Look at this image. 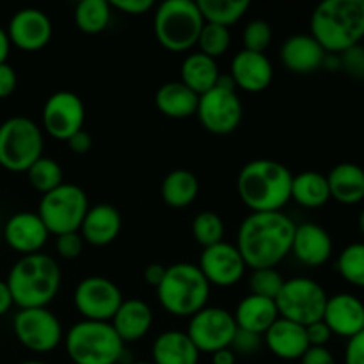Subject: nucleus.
Wrapping results in <instances>:
<instances>
[{"label": "nucleus", "instance_id": "1", "mask_svg": "<svg viewBox=\"0 0 364 364\" xmlns=\"http://www.w3.org/2000/svg\"><path fill=\"white\" fill-rule=\"evenodd\" d=\"M295 228L283 212H252L242 220L235 245L249 269H276L291 252Z\"/></svg>", "mask_w": 364, "mask_h": 364}, {"label": "nucleus", "instance_id": "2", "mask_svg": "<svg viewBox=\"0 0 364 364\" xmlns=\"http://www.w3.org/2000/svg\"><path fill=\"white\" fill-rule=\"evenodd\" d=\"M294 174L277 160L256 159L237 176V192L251 212H283L291 201Z\"/></svg>", "mask_w": 364, "mask_h": 364}, {"label": "nucleus", "instance_id": "3", "mask_svg": "<svg viewBox=\"0 0 364 364\" xmlns=\"http://www.w3.org/2000/svg\"><path fill=\"white\" fill-rule=\"evenodd\" d=\"M309 34L326 53L340 55L364 39V0H326L315 7Z\"/></svg>", "mask_w": 364, "mask_h": 364}, {"label": "nucleus", "instance_id": "4", "mask_svg": "<svg viewBox=\"0 0 364 364\" xmlns=\"http://www.w3.org/2000/svg\"><path fill=\"white\" fill-rule=\"evenodd\" d=\"M60 267L45 252L21 256L7 274L13 302L20 309L46 308L60 290Z\"/></svg>", "mask_w": 364, "mask_h": 364}, {"label": "nucleus", "instance_id": "5", "mask_svg": "<svg viewBox=\"0 0 364 364\" xmlns=\"http://www.w3.org/2000/svg\"><path fill=\"white\" fill-rule=\"evenodd\" d=\"M156 297L169 315L191 318L206 308L210 283L194 263H174L166 269V276L156 288Z\"/></svg>", "mask_w": 364, "mask_h": 364}, {"label": "nucleus", "instance_id": "6", "mask_svg": "<svg viewBox=\"0 0 364 364\" xmlns=\"http://www.w3.org/2000/svg\"><path fill=\"white\" fill-rule=\"evenodd\" d=\"M68 358L73 364H119L124 343L109 322L80 320L64 336Z\"/></svg>", "mask_w": 364, "mask_h": 364}, {"label": "nucleus", "instance_id": "7", "mask_svg": "<svg viewBox=\"0 0 364 364\" xmlns=\"http://www.w3.org/2000/svg\"><path fill=\"white\" fill-rule=\"evenodd\" d=\"M203 25L205 20L194 0H166L153 16L156 41L174 53L187 52L198 45Z\"/></svg>", "mask_w": 364, "mask_h": 364}, {"label": "nucleus", "instance_id": "8", "mask_svg": "<svg viewBox=\"0 0 364 364\" xmlns=\"http://www.w3.org/2000/svg\"><path fill=\"white\" fill-rule=\"evenodd\" d=\"M45 139L36 121L13 116L0 124V166L11 173H27L43 156Z\"/></svg>", "mask_w": 364, "mask_h": 364}, {"label": "nucleus", "instance_id": "9", "mask_svg": "<svg viewBox=\"0 0 364 364\" xmlns=\"http://www.w3.org/2000/svg\"><path fill=\"white\" fill-rule=\"evenodd\" d=\"M196 116L201 127L213 135H230L240 127L244 105L230 75H220L215 87L199 96Z\"/></svg>", "mask_w": 364, "mask_h": 364}, {"label": "nucleus", "instance_id": "10", "mask_svg": "<svg viewBox=\"0 0 364 364\" xmlns=\"http://www.w3.org/2000/svg\"><path fill=\"white\" fill-rule=\"evenodd\" d=\"M327 299L329 295L318 281L304 276L291 277L284 279L283 288L276 297L277 313L281 318L308 327L309 323L323 318Z\"/></svg>", "mask_w": 364, "mask_h": 364}, {"label": "nucleus", "instance_id": "11", "mask_svg": "<svg viewBox=\"0 0 364 364\" xmlns=\"http://www.w3.org/2000/svg\"><path fill=\"white\" fill-rule=\"evenodd\" d=\"M89 210L87 194L75 183H63L39 201L38 215L50 235L73 233L82 226Z\"/></svg>", "mask_w": 364, "mask_h": 364}, {"label": "nucleus", "instance_id": "12", "mask_svg": "<svg viewBox=\"0 0 364 364\" xmlns=\"http://www.w3.org/2000/svg\"><path fill=\"white\" fill-rule=\"evenodd\" d=\"M13 331L21 347L36 354H48L64 341L63 323L48 308L20 309L13 318Z\"/></svg>", "mask_w": 364, "mask_h": 364}, {"label": "nucleus", "instance_id": "13", "mask_svg": "<svg viewBox=\"0 0 364 364\" xmlns=\"http://www.w3.org/2000/svg\"><path fill=\"white\" fill-rule=\"evenodd\" d=\"M123 294L114 281L103 276H89L77 284L73 304L82 320L109 322L123 304Z\"/></svg>", "mask_w": 364, "mask_h": 364}, {"label": "nucleus", "instance_id": "14", "mask_svg": "<svg viewBox=\"0 0 364 364\" xmlns=\"http://www.w3.org/2000/svg\"><path fill=\"white\" fill-rule=\"evenodd\" d=\"M237 329L233 313L219 306H206L191 316L187 334L201 354H213L230 347Z\"/></svg>", "mask_w": 364, "mask_h": 364}, {"label": "nucleus", "instance_id": "15", "mask_svg": "<svg viewBox=\"0 0 364 364\" xmlns=\"http://www.w3.org/2000/svg\"><path fill=\"white\" fill-rule=\"evenodd\" d=\"M43 128L50 137L68 141L71 135L84 130L85 107L78 95L71 91H57L48 96L43 105Z\"/></svg>", "mask_w": 364, "mask_h": 364}, {"label": "nucleus", "instance_id": "16", "mask_svg": "<svg viewBox=\"0 0 364 364\" xmlns=\"http://www.w3.org/2000/svg\"><path fill=\"white\" fill-rule=\"evenodd\" d=\"M198 267L210 287L219 288L235 287L247 270V265H245L237 245L224 240L212 247L203 249Z\"/></svg>", "mask_w": 364, "mask_h": 364}, {"label": "nucleus", "instance_id": "17", "mask_svg": "<svg viewBox=\"0 0 364 364\" xmlns=\"http://www.w3.org/2000/svg\"><path fill=\"white\" fill-rule=\"evenodd\" d=\"M7 36L11 45L23 52H38L45 48L53 34L52 20L48 14L36 7H25L16 11L7 25Z\"/></svg>", "mask_w": 364, "mask_h": 364}, {"label": "nucleus", "instance_id": "18", "mask_svg": "<svg viewBox=\"0 0 364 364\" xmlns=\"http://www.w3.org/2000/svg\"><path fill=\"white\" fill-rule=\"evenodd\" d=\"M48 230L41 217L34 212H18L4 226V240L13 251L28 256L41 252L48 242Z\"/></svg>", "mask_w": 364, "mask_h": 364}, {"label": "nucleus", "instance_id": "19", "mask_svg": "<svg viewBox=\"0 0 364 364\" xmlns=\"http://www.w3.org/2000/svg\"><path fill=\"white\" fill-rule=\"evenodd\" d=\"M230 77L237 89L255 95L269 87L274 78V66L265 53L240 50L231 60Z\"/></svg>", "mask_w": 364, "mask_h": 364}, {"label": "nucleus", "instance_id": "20", "mask_svg": "<svg viewBox=\"0 0 364 364\" xmlns=\"http://www.w3.org/2000/svg\"><path fill=\"white\" fill-rule=\"evenodd\" d=\"M323 322L331 333L347 338L364 331V302L352 294H336L327 299Z\"/></svg>", "mask_w": 364, "mask_h": 364}, {"label": "nucleus", "instance_id": "21", "mask_svg": "<svg viewBox=\"0 0 364 364\" xmlns=\"http://www.w3.org/2000/svg\"><path fill=\"white\" fill-rule=\"evenodd\" d=\"M334 251L329 231L316 223H302L295 228L291 252L306 267H322Z\"/></svg>", "mask_w": 364, "mask_h": 364}, {"label": "nucleus", "instance_id": "22", "mask_svg": "<svg viewBox=\"0 0 364 364\" xmlns=\"http://www.w3.org/2000/svg\"><path fill=\"white\" fill-rule=\"evenodd\" d=\"M326 50L311 34H294L281 45L279 57L283 66L295 75H309L320 70L326 60Z\"/></svg>", "mask_w": 364, "mask_h": 364}, {"label": "nucleus", "instance_id": "23", "mask_svg": "<svg viewBox=\"0 0 364 364\" xmlns=\"http://www.w3.org/2000/svg\"><path fill=\"white\" fill-rule=\"evenodd\" d=\"M121 226H123V219H121L119 210L116 206L102 203V205L89 206L78 233L82 235L85 244L92 247H107L119 237Z\"/></svg>", "mask_w": 364, "mask_h": 364}, {"label": "nucleus", "instance_id": "24", "mask_svg": "<svg viewBox=\"0 0 364 364\" xmlns=\"http://www.w3.org/2000/svg\"><path fill=\"white\" fill-rule=\"evenodd\" d=\"M263 343H267L269 350L283 361H301L309 348L306 327L281 316L263 334Z\"/></svg>", "mask_w": 364, "mask_h": 364}, {"label": "nucleus", "instance_id": "25", "mask_svg": "<svg viewBox=\"0 0 364 364\" xmlns=\"http://www.w3.org/2000/svg\"><path fill=\"white\" fill-rule=\"evenodd\" d=\"M110 326L117 333L123 343H134L142 340L153 327V311L144 301L127 299L119 306Z\"/></svg>", "mask_w": 364, "mask_h": 364}, {"label": "nucleus", "instance_id": "26", "mask_svg": "<svg viewBox=\"0 0 364 364\" xmlns=\"http://www.w3.org/2000/svg\"><path fill=\"white\" fill-rule=\"evenodd\" d=\"M233 316L238 329L263 336L272 327V323L279 318V313H277L276 301L249 294L238 302Z\"/></svg>", "mask_w": 364, "mask_h": 364}, {"label": "nucleus", "instance_id": "27", "mask_svg": "<svg viewBox=\"0 0 364 364\" xmlns=\"http://www.w3.org/2000/svg\"><path fill=\"white\" fill-rule=\"evenodd\" d=\"M331 199L340 205H359L364 199V169L358 164L341 162L327 174Z\"/></svg>", "mask_w": 364, "mask_h": 364}, {"label": "nucleus", "instance_id": "28", "mask_svg": "<svg viewBox=\"0 0 364 364\" xmlns=\"http://www.w3.org/2000/svg\"><path fill=\"white\" fill-rule=\"evenodd\" d=\"M151 358L153 364H199L201 352L187 333L166 331L153 341Z\"/></svg>", "mask_w": 364, "mask_h": 364}, {"label": "nucleus", "instance_id": "29", "mask_svg": "<svg viewBox=\"0 0 364 364\" xmlns=\"http://www.w3.org/2000/svg\"><path fill=\"white\" fill-rule=\"evenodd\" d=\"M220 78L217 60L201 52L188 53L180 66V82L201 96L217 85Z\"/></svg>", "mask_w": 364, "mask_h": 364}, {"label": "nucleus", "instance_id": "30", "mask_svg": "<svg viewBox=\"0 0 364 364\" xmlns=\"http://www.w3.org/2000/svg\"><path fill=\"white\" fill-rule=\"evenodd\" d=\"M156 109L171 119H187L198 110L199 96L194 91L181 84L180 80L166 82L160 85L155 96Z\"/></svg>", "mask_w": 364, "mask_h": 364}, {"label": "nucleus", "instance_id": "31", "mask_svg": "<svg viewBox=\"0 0 364 364\" xmlns=\"http://www.w3.org/2000/svg\"><path fill=\"white\" fill-rule=\"evenodd\" d=\"M291 201L308 210L326 206L331 201L327 176L318 171H302L295 174L291 181Z\"/></svg>", "mask_w": 364, "mask_h": 364}, {"label": "nucleus", "instance_id": "32", "mask_svg": "<svg viewBox=\"0 0 364 364\" xmlns=\"http://www.w3.org/2000/svg\"><path fill=\"white\" fill-rule=\"evenodd\" d=\"M164 203L171 208H187L199 194V180L192 171L174 169L164 178L160 187Z\"/></svg>", "mask_w": 364, "mask_h": 364}, {"label": "nucleus", "instance_id": "33", "mask_svg": "<svg viewBox=\"0 0 364 364\" xmlns=\"http://www.w3.org/2000/svg\"><path fill=\"white\" fill-rule=\"evenodd\" d=\"M75 25L89 36L100 34L112 20V7L107 0H82L75 7Z\"/></svg>", "mask_w": 364, "mask_h": 364}, {"label": "nucleus", "instance_id": "34", "mask_svg": "<svg viewBox=\"0 0 364 364\" xmlns=\"http://www.w3.org/2000/svg\"><path fill=\"white\" fill-rule=\"evenodd\" d=\"M198 7L205 23L230 28L242 20L251 4L247 0H198Z\"/></svg>", "mask_w": 364, "mask_h": 364}, {"label": "nucleus", "instance_id": "35", "mask_svg": "<svg viewBox=\"0 0 364 364\" xmlns=\"http://www.w3.org/2000/svg\"><path fill=\"white\" fill-rule=\"evenodd\" d=\"M28 183L34 191L41 192L43 196L52 192L53 188H57L59 185H63V169H60L59 164L53 159L48 156H41L39 160H36L27 171Z\"/></svg>", "mask_w": 364, "mask_h": 364}, {"label": "nucleus", "instance_id": "36", "mask_svg": "<svg viewBox=\"0 0 364 364\" xmlns=\"http://www.w3.org/2000/svg\"><path fill=\"white\" fill-rule=\"evenodd\" d=\"M336 270L352 287L364 288V244L347 245L336 259Z\"/></svg>", "mask_w": 364, "mask_h": 364}, {"label": "nucleus", "instance_id": "37", "mask_svg": "<svg viewBox=\"0 0 364 364\" xmlns=\"http://www.w3.org/2000/svg\"><path fill=\"white\" fill-rule=\"evenodd\" d=\"M224 231H226V228H224L223 217L215 212H210V210L198 213L192 220V235H194L196 242L203 245V249L223 242Z\"/></svg>", "mask_w": 364, "mask_h": 364}, {"label": "nucleus", "instance_id": "38", "mask_svg": "<svg viewBox=\"0 0 364 364\" xmlns=\"http://www.w3.org/2000/svg\"><path fill=\"white\" fill-rule=\"evenodd\" d=\"M198 46L199 52L212 57V59L224 55L231 46L230 28L220 27V25L205 23L201 28V34H199Z\"/></svg>", "mask_w": 364, "mask_h": 364}, {"label": "nucleus", "instance_id": "39", "mask_svg": "<svg viewBox=\"0 0 364 364\" xmlns=\"http://www.w3.org/2000/svg\"><path fill=\"white\" fill-rule=\"evenodd\" d=\"M283 284H284V277L281 276L276 269L252 270V274L249 276V281H247L249 291H251L252 295L272 299V301H276V297L279 295Z\"/></svg>", "mask_w": 364, "mask_h": 364}, {"label": "nucleus", "instance_id": "40", "mask_svg": "<svg viewBox=\"0 0 364 364\" xmlns=\"http://www.w3.org/2000/svg\"><path fill=\"white\" fill-rule=\"evenodd\" d=\"M242 41H244V50L265 53V50L272 43V27H270L269 21L262 20V18L251 20L245 25Z\"/></svg>", "mask_w": 364, "mask_h": 364}, {"label": "nucleus", "instance_id": "41", "mask_svg": "<svg viewBox=\"0 0 364 364\" xmlns=\"http://www.w3.org/2000/svg\"><path fill=\"white\" fill-rule=\"evenodd\" d=\"M340 70H343L348 77L355 80L364 78V46L355 45L352 48L340 53Z\"/></svg>", "mask_w": 364, "mask_h": 364}, {"label": "nucleus", "instance_id": "42", "mask_svg": "<svg viewBox=\"0 0 364 364\" xmlns=\"http://www.w3.org/2000/svg\"><path fill=\"white\" fill-rule=\"evenodd\" d=\"M262 345H263V336H259V334H255V333H249V331H244V329H237L230 348L237 355H255L258 354Z\"/></svg>", "mask_w": 364, "mask_h": 364}, {"label": "nucleus", "instance_id": "43", "mask_svg": "<svg viewBox=\"0 0 364 364\" xmlns=\"http://www.w3.org/2000/svg\"><path fill=\"white\" fill-rule=\"evenodd\" d=\"M84 238H82L78 231L59 235L55 242L57 255L64 259H77L82 255V251H84Z\"/></svg>", "mask_w": 364, "mask_h": 364}, {"label": "nucleus", "instance_id": "44", "mask_svg": "<svg viewBox=\"0 0 364 364\" xmlns=\"http://www.w3.org/2000/svg\"><path fill=\"white\" fill-rule=\"evenodd\" d=\"M306 334H308L309 347H327V343H329L331 338H333V333H331V329L326 326L323 320L309 323V326L306 327Z\"/></svg>", "mask_w": 364, "mask_h": 364}, {"label": "nucleus", "instance_id": "45", "mask_svg": "<svg viewBox=\"0 0 364 364\" xmlns=\"http://www.w3.org/2000/svg\"><path fill=\"white\" fill-rule=\"evenodd\" d=\"M109 4L112 9L132 14V16L146 14L153 7V0H110Z\"/></svg>", "mask_w": 364, "mask_h": 364}, {"label": "nucleus", "instance_id": "46", "mask_svg": "<svg viewBox=\"0 0 364 364\" xmlns=\"http://www.w3.org/2000/svg\"><path fill=\"white\" fill-rule=\"evenodd\" d=\"M345 364H364V331L347 341Z\"/></svg>", "mask_w": 364, "mask_h": 364}, {"label": "nucleus", "instance_id": "47", "mask_svg": "<svg viewBox=\"0 0 364 364\" xmlns=\"http://www.w3.org/2000/svg\"><path fill=\"white\" fill-rule=\"evenodd\" d=\"M16 85H18V77L14 68L7 63L0 64V100L13 95Z\"/></svg>", "mask_w": 364, "mask_h": 364}, {"label": "nucleus", "instance_id": "48", "mask_svg": "<svg viewBox=\"0 0 364 364\" xmlns=\"http://www.w3.org/2000/svg\"><path fill=\"white\" fill-rule=\"evenodd\" d=\"M301 364H336V359L327 347H309L301 358Z\"/></svg>", "mask_w": 364, "mask_h": 364}, {"label": "nucleus", "instance_id": "49", "mask_svg": "<svg viewBox=\"0 0 364 364\" xmlns=\"http://www.w3.org/2000/svg\"><path fill=\"white\" fill-rule=\"evenodd\" d=\"M66 142L68 146H70L71 151L77 153V155H85V153L91 151L92 148V137L85 130H80L75 135H71Z\"/></svg>", "mask_w": 364, "mask_h": 364}, {"label": "nucleus", "instance_id": "50", "mask_svg": "<svg viewBox=\"0 0 364 364\" xmlns=\"http://www.w3.org/2000/svg\"><path fill=\"white\" fill-rule=\"evenodd\" d=\"M166 269L167 267L160 265V263H151V265L146 267L144 281L149 284V287H153L156 290V288H159V284L162 283L164 276H166Z\"/></svg>", "mask_w": 364, "mask_h": 364}, {"label": "nucleus", "instance_id": "51", "mask_svg": "<svg viewBox=\"0 0 364 364\" xmlns=\"http://www.w3.org/2000/svg\"><path fill=\"white\" fill-rule=\"evenodd\" d=\"M13 295H11L9 287L6 281L0 279V316L6 315L11 308H13Z\"/></svg>", "mask_w": 364, "mask_h": 364}, {"label": "nucleus", "instance_id": "52", "mask_svg": "<svg viewBox=\"0 0 364 364\" xmlns=\"http://www.w3.org/2000/svg\"><path fill=\"white\" fill-rule=\"evenodd\" d=\"M212 364H237V354L230 347L220 348L212 354Z\"/></svg>", "mask_w": 364, "mask_h": 364}, {"label": "nucleus", "instance_id": "53", "mask_svg": "<svg viewBox=\"0 0 364 364\" xmlns=\"http://www.w3.org/2000/svg\"><path fill=\"white\" fill-rule=\"evenodd\" d=\"M11 50V41L7 31L4 27H0V64L7 63V57H9Z\"/></svg>", "mask_w": 364, "mask_h": 364}, {"label": "nucleus", "instance_id": "54", "mask_svg": "<svg viewBox=\"0 0 364 364\" xmlns=\"http://www.w3.org/2000/svg\"><path fill=\"white\" fill-rule=\"evenodd\" d=\"M358 224H359V231H361L363 237H364V208L361 210V213H359V220H358Z\"/></svg>", "mask_w": 364, "mask_h": 364}, {"label": "nucleus", "instance_id": "55", "mask_svg": "<svg viewBox=\"0 0 364 364\" xmlns=\"http://www.w3.org/2000/svg\"><path fill=\"white\" fill-rule=\"evenodd\" d=\"M128 364H153V363H149V361H132Z\"/></svg>", "mask_w": 364, "mask_h": 364}, {"label": "nucleus", "instance_id": "56", "mask_svg": "<svg viewBox=\"0 0 364 364\" xmlns=\"http://www.w3.org/2000/svg\"><path fill=\"white\" fill-rule=\"evenodd\" d=\"M20 364H45V363H41V361H23Z\"/></svg>", "mask_w": 364, "mask_h": 364}]
</instances>
